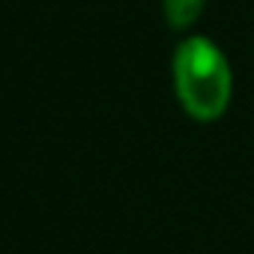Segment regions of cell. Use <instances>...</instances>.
<instances>
[{"mask_svg": "<svg viewBox=\"0 0 254 254\" xmlns=\"http://www.w3.org/2000/svg\"><path fill=\"white\" fill-rule=\"evenodd\" d=\"M203 9V0H165V18L174 30H186L197 21Z\"/></svg>", "mask_w": 254, "mask_h": 254, "instance_id": "2", "label": "cell"}, {"mask_svg": "<svg viewBox=\"0 0 254 254\" xmlns=\"http://www.w3.org/2000/svg\"><path fill=\"white\" fill-rule=\"evenodd\" d=\"M174 84L183 108L200 123L221 117L230 102V66L224 54L203 36L186 39L177 48Z\"/></svg>", "mask_w": 254, "mask_h": 254, "instance_id": "1", "label": "cell"}]
</instances>
